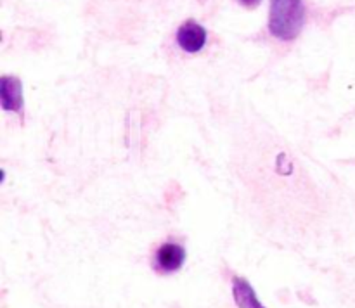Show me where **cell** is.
<instances>
[{
    "label": "cell",
    "mask_w": 355,
    "mask_h": 308,
    "mask_svg": "<svg viewBox=\"0 0 355 308\" xmlns=\"http://www.w3.org/2000/svg\"><path fill=\"white\" fill-rule=\"evenodd\" d=\"M236 2H238L241 7H245V9L253 10L262 3V0H236Z\"/></svg>",
    "instance_id": "8992f818"
},
{
    "label": "cell",
    "mask_w": 355,
    "mask_h": 308,
    "mask_svg": "<svg viewBox=\"0 0 355 308\" xmlns=\"http://www.w3.org/2000/svg\"><path fill=\"white\" fill-rule=\"evenodd\" d=\"M186 248L179 242H162L155 251L153 266L162 275H170V273H175L182 269L184 263H186Z\"/></svg>",
    "instance_id": "7a4b0ae2"
},
{
    "label": "cell",
    "mask_w": 355,
    "mask_h": 308,
    "mask_svg": "<svg viewBox=\"0 0 355 308\" xmlns=\"http://www.w3.org/2000/svg\"><path fill=\"white\" fill-rule=\"evenodd\" d=\"M307 19L304 0H270L269 33L277 40L290 44L302 35Z\"/></svg>",
    "instance_id": "6da1fadb"
},
{
    "label": "cell",
    "mask_w": 355,
    "mask_h": 308,
    "mask_svg": "<svg viewBox=\"0 0 355 308\" xmlns=\"http://www.w3.org/2000/svg\"><path fill=\"white\" fill-rule=\"evenodd\" d=\"M175 42L187 54H198L205 48L208 42V31L201 23L194 19H187L177 28Z\"/></svg>",
    "instance_id": "277c9868"
},
{
    "label": "cell",
    "mask_w": 355,
    "mask_h": 308,
    "mask_svg": "<svg viewBox=\"0 0 355 308\" xmlns=\"http://www.w3.org/2000/svg\"><path fill=\"white\" fill-rule=\"evenodd\" d=\"M0 107L7 113L19 114L21 120L24 118L23 82H21L19 76H0Z\"/></svg>",
    "instance_id": "3957f363"
},
{
    "label": "cell",
    "mask_w": 355,
    "mask_h": 308,
    "mask_svg": "<svg viewBox=\"0 0 355 308\" xmlns=\"http://www.w3.org/2000/svg\"><path fill=\"white\" fill-rule=\"evenodd\" d=\"M232 300L238 308H266L245 277L236 275L232 279Z\"/></svg>",
    "instance_id": "5b68a950"
}]
</instances>
